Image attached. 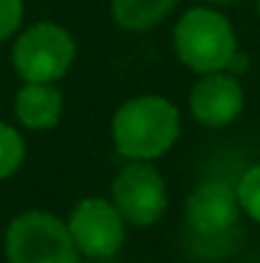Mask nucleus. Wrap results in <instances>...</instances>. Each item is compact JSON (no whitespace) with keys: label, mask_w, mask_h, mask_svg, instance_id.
<instances>
[{"label":"nucleus","mask_w":260,"mask_h":263,"mask_svg":"<svg viewBox=\"0 0 260 263\" xmlns=\"http://www.w3.org/2000/svg\"><path fill=\"white\" fill-rule=\"evenodd\" d=\"M23 156H26V143L21 133L8 123H0V179L15 174L23 164Z\"/></svg>","instance_id":"nucleus-11"},{"label":"nucleus","mask_w":260,"mask_h":263,"mask_svg":"<svg viewBox=\"0 0 260 263\" xmlns=\"http://www.w3.org/2000/svg\"><path fill=\"white\" fill-rule=\"evenodd\" d=\"M237 202L240 207L255 220L260 222V164L253 166L250 172H245V176L240 179L237 184Z\"/></svg>","instance_id":"nucleus-12"},{"label":"nucleus","mask_w":260,"mask_h":263,"mask_svg":"<svg viewBox=\"0 0 260 263\" xmlns=\"http://www.w3.org/2000/svg\"><path fill=\"white\" fill-rule=\"evenodd\" d=\"M240 215L237 192L225 181H202L186 199V222L199 235H219Z\"/></svg>","instance_id":"nucleus-8"},{"label":"nucleus","mask_w":260,"mask_h":263,"mask_svg":"<svg viewBox=\"0 0 260 263\" xmlns=\"http://www.w3.org/2000/svg\"><path fill=\"white\" fill-rule=\"evenodd\" d=\"M112 204L128 225L148 228L169 207L166 181L151 161H130L112 181Z\"/></svg>","instance_id":"nucleus-5"},{"label":"nucleus","mask_w":260,"mask_h":263,"mask_svg":"<svg viewBox=\"0 0 260 263\" xmlns=\"http://www.w3.org/2000/svg\"><path fill=\"white\" fill-rule=\"evenodd\" d=\"M77 57L72 33L56 23H36L26 28L13 44V67L23 82L54 85Z\"/></svg>","instance_id":"nucleus-4"},{"label":"nucleus","mask_w":260,"mask_h":263,"mask_svg":"<svg viewBox=\"0 0 260 263\" xmlns=\"http://www.w3.org/2000/svg\"><path fill=\"white\" fill-rule=\"evenodd\" d=\"M258 13H260V0H258Z\"/></svg>","instance_id":"nucleus-16"},{"label":"nucleus","mask_w":260,"mask_h":263,"mask_svg":"<svg viewBox=\"0 0 260 263\" xmlns=\"http://www.w3.org/2000/svg\"><path fill=\"white\" fill-rule=\"evenodd\" d=\"M173 49L181 64L191 72H225L237 51V39L230 21L212 8L186 10L173 28Z\"/></svg>","instance_id":"nucleus-2"},{"label":"nucleus","mask_w":260,"mask_h":263,"mask_svg":"<svg viewBox=\"0 0 260 263\" xmlns=\"http://www.w3.org/2000/svg\"><path fill=\"white\" fill-rule=\"evenodd\" d=\"M181 133L176 105L161 95L128 100L112 118V141L120 156L130 161H153L164 156Z\"/></svg>","instance_id":"nucleus-1"},{"label":"nucleus","mask_w":260,"mask_h":263,"mask_svg":"<svg viewBox=\"0 0 260 263\" xmlns=\"http://www.w3.org/2000/svg\"><path fill=\"white\" fill-rule=\"evenodd\" d=\"M125 220L110 199L87 197L82 199L69 220L67 230L77 246V251L87 258H110L125 243Z\"/></svg>","instance_id":"nucleus-6"},{"label":"nucleus","mask_w":260,"mask_h":263,"mask_svg":"<svg viewBox=\"0 0 260 263\" xmlns=\"http://www.w3.org/2000/svg\"><path fill=\"white\" fill-rule=\"evenodd\" d=\"M209 3H217V5H230V3H240V0H209Z\"/></svg>","instance_id":"nucleus-15"},{"label":"nucleus","mask_w":260,"mask_h":263,"mask_svg":"<svg viewBox=\"0 0 260 263\" xmlns=\"http://www.w3.org/2000/svg\"><path fill=\"white\" fill-rule=\"evenodd\" d=\"M178 0H112V18L128 31H146L158 26Z\"/></svg>","instance_id":"nucleus-10"},{"label":"nucleus","mask_w":260,"mask_h":263,"mask_svg":"<svg viewBox=\"0 0 260 263\" xmlns=\"http://www.w3.org/2000/svg\"><path fill=\"white\" fill-rule=\"evenodd\" d=\"M243 105H245V92L237 77L230 72L202 74V80L191 87L189 95L191 115L196 118V123L207 128H225L235 123V118L243 112Z\"/></svg>","instance_id":"nucleus-7"},{"label":"nucleus","mask_w":260,"mask_h":263,"mask_svg":"<svg viewBox=\"0 0 260 263\" xmlns=\"http://www.w3.org/2000/svg\"><path fill=\"white\" fill-rule=\"evenodd\" d=\"M227 69H230V74H240V72H245L248 69V57L245 54H240V51H235V57L230 59V64H227Z\"/></svg>","instance_id":"nucleus-14"},{"label":"nucleus","mask_w":260,"mask_h":263,"mask_svg":"<svg viewBox=\"0 0 260 263\" xmlns=\"http://www.w3.org/2000/svg\"><path fill=\"white\" fill-rule=\"evenodd\" d=\"M64 97L54 85L26 82L15 92V118L31 130L54 128L62 120Z\"/></svg>","instance_id":"nucleus-9"},{"label":"nucleus","mask_w":260,"mask_h":263,"mask_svg":"<svg viewBox=\"0 0 260 263\" xmlns=\"http://www.w3.org/2000/svg\"><path fill=\"white\" fill-rule=\"evenodd\" d=\"M23 21V0H0V41L10 39Z\"/></svg>","instance_id":"nucleus-13"},{"label":"nucleus","mask_w":260,"mask_h":263,"mask_svg":"<svg viewBox=\"0 0 260 263\" xmlns=\"http://www.w3.org/2000/svg\"><path fill=\"white\" fill-rule=\"evenodd\" d=\"M8 263H82L67 222L44 210L21 212L5 235Z\"/></svg>","instance_id":"nucleus-3"}]
</instances>
